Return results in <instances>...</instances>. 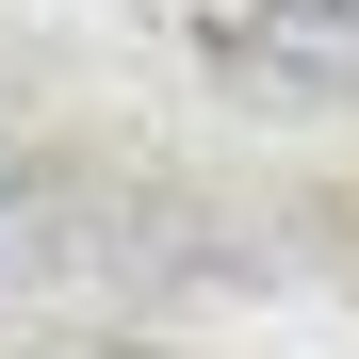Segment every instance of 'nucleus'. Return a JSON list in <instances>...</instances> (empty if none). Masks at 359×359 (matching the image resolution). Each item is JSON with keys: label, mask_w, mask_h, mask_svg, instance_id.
I'll return each mask as SVG.
<instances>
[{"label": "nucleus", "mask_w": 359, "mask_h": 359, "mask_svg": "<svg viewBox=\"0 0 359 359\" xmlns=\"http://www.w3.org/2000/svg\"><path fill=\"white\" fill-rule=\"evenodd\" d=\"M262 66H278V82L359 98V0H262Z\"/></svg>", "instance_id": "obj_1"}, {"label": "nucleus", "mask_w": 359, "mask_h": 359, "mask_svg": "<svg viewBox=\"0 0 359 359\" xmlns=\"http://www.w3.org/2000/svg\"><path fill=\"white\" fill-rule=\"evenodd\" d=\"M49 278H82V212L66 196H0V311L49 294Z\"/></svg>", "instance_id": "obj_2"}]
</instances>
